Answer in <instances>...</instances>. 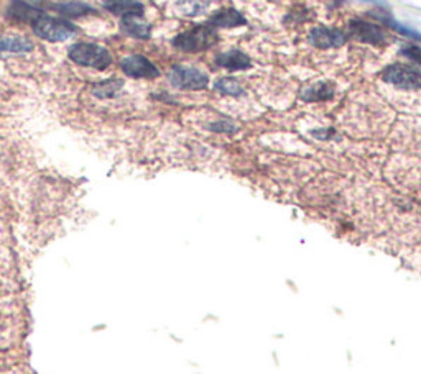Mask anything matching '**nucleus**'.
<instances>
[{
	"label": "nucleus",
	"instance_id": "obj_12",
	"mask_svg": "<svg viewBox=\"0 0 421 374\" xmlns=\"http://www.w3.org/2000/svg\"><path fill=\"white\" fill-rule=\"evenodd\" d=\"M104 7L122 18L129 15H144V5L139 0H104Z\"/></svg>",
	"mask_w": 421,
	"mask_h": 374
},
{
	"label": "nucleus",
	"instance_id": "obj_17",
	"mask_svg": "<svg viewBox=\"0 0 421 374\" xmlns=\"http://www.w3.org/2000/svg\"><path fill=\"white\" fill-rule=\"evenodd\" d=\"M52 7L61 15H68V17H83V15L94 12L89 5H86L83 2H61V4H53Z\"/></svg>",
	"mask_w": 421,
	"mask_h": 374
},
{
	"label": "nucleus",
	"instance_id": "obj_9",
	"mask_svg": "<svg viewBox=\"0 0 421 374\" xmlns=\"http://www.w3.org/2000/svg\"><path fill=\"white\" fill-rule=\"evenodd\" d=\"M33 49L32 40L22 35L0 33V53L2 54H27Z\"/></svg>",
	"mask_w": 421,
	"mask_h": 374
},
{
	"label": "nucleus",
	"instance_id": "obj_6",
	"mask_svg": "<svg viewBox=\"0 0 421 374\" xmlns=\"http://www.w3.org/2000/svg\"><path fill=\"white\" fill-rule=\"evenodd\" d=\"M120 69L124 71L125 76L135 79H155L160 74V71L155 68V64L142 54L125 56L120 61Z\"/></svg>",
	"mask_w": 421,
	"mask_h": 374
},
{
	"label": "nucleus",
	"instance_id": "obj_13",
	"mask_svg": "<svg viewBox=\"0 0 421 374\" xmlns=\"http://www.w3.org/2000/svg\"><path fill=\"white\" fill-rule=\"evenodd\" d=\"M246 23V18L234 8H224L214 13L211 17L207 25H211L212 28H229V27H239V25Z\"/></svg>",
	"mask_w": 421,
	"mask_h": 374
},
{
	"label": "nucleus",
	"instance_id": "obj_1",
	"mask_svg": "<svg viewBox=\"0 0 421 374\" xmlns=\"http://www.w3.org/2000/svg\"><path fill=\"white\" fill-rule=\"evenodd\" d=\"M33 33L37 37L47 40V42H66V40L73 38L78 28L73 23L66 22L63 18L50 17V15L40 13L37 18L32 22Z\"/></svg>",
	"mask_w": 421,
	"mask_h": 374
},
{
	"label": "nucleus",
	"instance_id": "obj_19",
	"mask_svg": "<svg viewBox=\"0 0 421 374\" xmlns=\"http://www.w3.org/2000/svg\"><path fill=\"white\" fill-rule=\"evenodd\" d=\"M216 90H219L221 94H227V95H239L243 92L242 86L239 84V81L232 79V78H222L216 83Z\"/></svg>",
	"mask_w": 421,
	"mask_h": 374
},
{
	"label": "nucleus",
	"instance_id": "obj_5",
	"mask_svg": "<svg viewBox=\"0 0 421 374\" xmlns=\"http://www.w3.org/2000/svg\"><path fill=\"white\" fill-rule=\"evenodd\" d=\"M168 78L176 89L183 90H201L209 83V79L202 71L190 68V66H175L170 71Z\"/></svg>",
	"mask_w": 421,
	"mask_h": 374
},
{
	"label": "nucleus",
	"instance_id": "obj_11",
	"mask_svg": "<svg viewBox=\"0 0 421 374\" xmlns=\"http://www.w3.org/2000/svg\"><path fill=\"white\" fill-rule=\"evenodd\" d=\"M216 64H219L221 68H226L229 71H242L250 68V59L247 54H243L239 49H229L224 53L217 54Z\"/></svg>",
	"mask_w": 421,
	"mask_h": 374
},
{
	"label": "nucleus",
	"instance_id": "obj_16",
	"mask_svg": "<svg viewBox=\"0 0 421 374\" xmlns=\"http://www.w3.org/2000/svg\"><path fill=\"white\" fill-rule=\"evenodd\" d=\"M334 95V89L329 84H324V83H318V84H313L309 86L308 89H304L301 92V97L304 100H328L331 99Z\"/></svg>",
	"mask_w": 421,
	"mask_h": 374
},
{
	"label": "nucleus",
	"instance_id": "obj_18",
	"mask_svg": "<svg viewBox=\"0 0 421 374\" xmlns=\"http://www.w3.org/2000/svg\"><path fill=\"white\" fill-rule=\"evenodd\" d=\"M122 87V83L117 79H109V81H104V83H100L98 86L93 87V92L100 99H109V97H114L119 94Z\"/></svg>",
	"mask_w": 421,
	"mask_h": 374
},
{
	"label": "nucleus",
	"instance_id": "obj_8",
	"mask_svg": "<svg viewBox=\"0 0 421 374\" xmlns=\"http://www.w3.org/2000/svg\"><path fill=\"white\" fill-rule=\"evenodd\" d=\"M346 33L338 28H328V27H318L309 33V43L316 48L328 49V48H339L346 43Z\"/></svg>",
	"mask_w": 421,
	"mask_h": 374
},
{
	"label": "nucleus",
	"instance_id": "obj_7",
	"mask_svg": "<svg viewBox=\"0 0 421 374\" xmlns=\"http://www.w3.org/2000/svg\"><path fill=\"white\" fill-rule=\"evenodd\" d=\"M349 35L359 42L370 45H385L388 42V35L382 27L364 22V20H352L349 25Z\"/></svg>",
	"mask_w": 421,
	"mask_h": 374
},
{
	"label": "nucleus",
	"instance_id": "obj_10",
	"mask_svg": "<svg viewBox=\"0 0 421 374\" xmlns=\"http://www.w3.org/2000/svg\"><path fill=\"white\" fill-rule=\"evenodd\" d=\"M122 32L137 40H149L151 28L144 20V15H129L122 18Z\"/></svg>",
	"mask_w": 421,
	"mask_h": 374
},
{
	"label": "nucleus",
	"instance_id": "obj_15",
	"mask_svg": "<svg viewBox=\"0 0 421 374\" xmlns=\"http://www.w3.org/2000/svg\"><path fill=\"white\" fill-rule=\"evenodd\" d=\"M8 12L12 15V18L20 20V22H28L30 25H32L33 20L42 13L38 8L32 7V5H28L27 2H22V0H15V2H12V7H10Z\"/></svg>",
	"mask_w": 421,
	"mask_h": 374
},
{
	"label": "nucleus",
	"instance_id": "obj_4",
	"mask_svg": "<svg viewBox=\"0 0 421 374\" xmlns=\"http://www.w3.org/2000/svg\"><path fill=\"white\" fill-rule=\"evenodd\" d=\"M383 81L393 84L398 89H420L421 87V68L410 64H392L383 71Z\"/></svg>",
	"mask_w": 421,
	"mask_h": 374
},
{
	"label": "nucleus",
	"instance_id": "obj_20",
	"mask_svg": "<svg viewBox=\"0 0 421 374\" xmlns=\"http://www.w3.org/2000/svg\"><path fill=\"white\" fill-rule=\"evenodd\" d=\"M402 53L407 56V58H410L412 61H415V63L421 66V49L417 48V46H407Z\"/></svg>",
	"mask_w": 421,
	"mask_h": 374
},
{
	"label": "nucleus",
	"instance_id": "obj_2",
	"mask_svg": "<svg viewBox=\"0 0 421 374\" xmlns=\"http://www.w3.org/2000/svg\"><path fill=\"white\" fill-rule=\"evenodd\" d=\"M73 63L93 69H105L113 64V56L109 49L96 43H76L68 51Z\"/></svg>",
	"mask_w": 421,
	"mask_h": 374
},
{
	"label": "nucleus",
	"instance_id": "obj_3",
	"mask_svg": "<svg viewBox=\"0 0 421 374\" xmlns=\"http://www.w3.org/2000/svg\"><path fill=\"white\" fill-rule=\"evenodd\" d=\"M216 42V30L212 28L211 25H200V27H195L188 30L185 33L178 35V37L173 40V46L185 51V53H200V51L211 48Z\"/></svg>",
	"mask_w": 421,
	"mask_h": 374
},
{
	"label": "nucleus",
	"instance_id": "obj_14",
	"mask_svg": "<svg viewBox=\"0 0 421 374\" xmlns=\"http://www.w3.org/2000/svg\"><path fill=\"white\" fill-rule=\"evenodd\" d=\"M209 2L211 0H178L176 2V12L186 18L200 17L209 8Z\"/></svg>",
	"mask_w": 421,
	"mask_h": 374
}]
</instances>
